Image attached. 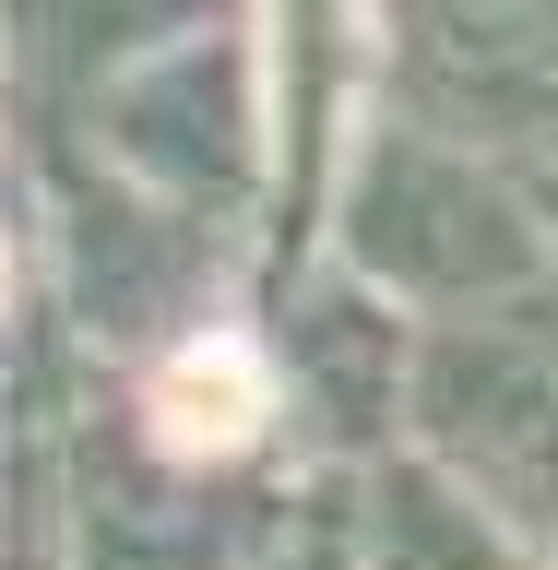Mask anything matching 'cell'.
Here are the masks:
<instances>
[{"mask_svg": "<svg viewBox=\"0 0 558 570\" xmlns=\"http://www.w3.org/2000/svg\"><path fill=\"white\" fill-rule=\"evenodd\" d=\"M333 262L417 321H488L558 285L535 178L392 96L356 119L345 190H333Z\"/></svg>", "mask_w": 558, "mask_h": 570, "instance_id": "1", "label": "cell"}, {"mask_svg": "<svg viewBox=\"0 0 558 570\" xmlns=\"http://www.w3.org/2000/svg\"><path fill=\"white\" fill-rule=\"evenodd\" d=\"M274 36H249V12L155 48L143 71H119L84 119H60L84 155H107L119 178H143L155 203H190L214 226H274Z\"/></svg>", "mask_w": 558, "mask_h": 570, "instance_id": "2", "label": "cell"}, {"mask_svg": "<svg viewBox=\"0 0 558 570\" xmlns=\"http://www.w3.org/2000/svg\"><path fill=\"white\" fill-rule=\"evenodd\" d=\"M404 440L452 463L523 559H558V285L488 321H428Z\"/></svg>", "mask_w": 558, "mask_h": 570, "instance_id": "3", "label": "cell"}, {"mask_svg": "<svg viewBox=\"0 0 558 570\" xmlns=\"http://www.w3.org/2000/svg\"><path fill=\"white\" fill-rule=\"evenodd\" d=\"M333 523H345L356 570H523L511 523L463 488L452 463H428L417 440L381 452L369 475H345V488H333Z\"/></svg>", "mask_w": 558, "mask_h": 570, "instance_id": "4", "label": "cell"}, {"mask_svg": "<svg viewBox=\"0 0 558 570\" xmlns=\"http://www.w3.org/2000/svg\"><path fill=\"white\" fill-rule=\"evenodd\" d=\"M203 24H226L214 0H12V60H25L36 131L84 119L119 71H143L155 48H178Z\"/></svg>", "mask_w": 558, "mask_h": 570, "instance_id": "5", "label": "cell"}, {"mask_svg": "<svg viewBox=\"0 0 558 570\" xmlns=\"http://www.w3.org/2000/svg\"><path fill=\"white\" fill-rule=\"evenodd\" d=\"M262 570H356V547H345V523H333V488L310 499V511H297V534H285L274 559Z\"/></svg>", "mask_w": 558, "mask_h": 570, "instance_id": "6", "label": "cell"}, {"mask_svg": "<svg viewBox=\"0 0 558 570\" xmlns=\"http://www.w3.org/2000/svg\"><path fill=\"white\" fill-rule=\"evenodd\" d=\"M535 178V214H547V249H558V167H523Z\"/></svg>", "mask_w": 558, "mask_h": 570, "instance_id": "7", "label": "cell"}, {"mask_svg": "<svg viewBox=\"0 0 558 570\" xmlns=\"http://www.w3.org/2000/svg\"><path fill=\"white\" fill-rule=\"evenodd\" d=\"M523 570H558V559H523Z\"/></svg>", "mask_w": 558, "mask_h": 570, "instance_id": "8", "label": "cell"}]
</instances>
